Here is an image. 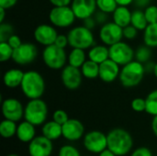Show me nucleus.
Segmentation results:
<instances>
[{
  "label": "nucleus",
  "instance_id": "nucleus-1",
  "mask_svg": "<svg viewBox=\"0 0 157 156\" xmlns=\"http://www.w3.org/2000/svg\"><path fill=\"white\" fill-rule=\"evenodd\" d=\"M108 149L117 156L129 154L133 148V138L131 133L121 128H115L108 134Z\"/></svg>",
  "mask_w": 157,
  "mask_h": 156
},
{
  "label": "nucleus",
  "instance_id": "nucleus-2",
  "mask_svg": "<svg viewBox=\"0 0 157 156\" xmlns=\"http://www.w3.org/2000/svg\"><path fill=\"white\" fill-rule=\"evenodd\" d=\"M22 94L29 100L41 98L44 95L46 85L44 77L37 71L29 70L25 72L23 80L20 85Z\"/></svg>",
  "mask_w": 157,
  "mask_h": 156
},
{
  "label": "nucleus",
  "instance_id": "nucleus-3",
  "mask_svg": "<svg viewBox=\"0 0 157 156\" xmlns=\"http://www.w3.org/2000/svg\"><path fill=\"white\" fill-rule=\"evenodd\" d=\"M144 64L133 60L129 63L121 66L119 80L122 86L126 88L135 87L141 84L145 74Z\"/></svg>",
  "mask_w": 157,
  "mask_h": 156
},
{
  "label": "nucleus",
  "instance_id": "nucleus-4",
  "mask_svg": "<svg viewBox=\"0 0 157 156\" xmlns=\"http://www.w3.org/2000/svg\"><path fill=\"white\" fill-rule=\"evenodd\" d=\"M48 117V106L41 98L29 99L24 108V120L35 126L43 125Z\"/></svg>",
  "mask_w": 157,
  "mask_h": 156
},
{
  "label": "nucleus",
  "instance_id": "nucleus-5",
  "mask_svg": "<svg viewBox=\"0 0 157 156\" xmlns=\"http://www.w3.org/2000/svg\"><path fill=\"white\" fill-rule=\"evenodd\" d=\"M67 37L71 48H78L86 51L96 44L93 30L86 28L84 25L72 28L68 31Z\"/></svg>",
  "mask_w": 157,
  "mask_h": 156
},
{
  "label": "nucleus",
  "instance_id": "nucleus-6",
  "mask_svg": "<svg viewBox=\"0 0 157 156\" xmlns=\"http://www.w3.org/2000/svg\"><path fill=\"white\" fill-rule=\"evenodd\" d=\"M44 64L52 70H62L67 63L65 49L60 48L55 44L44 47L41 52Z\"/></svg>",
  "mask_w": 157,
  "mask_h": 156
},
{
  "label": "nucleus",
  "instance_id": "nucleus-7",
  "mask_svg": "<svg viewBox=\"0 0 157 156\" xmlns=\"http://www.w3.org/2000/svg\"><path fill=\"white\" fill-rule=\"evenodd\" d=\"M48 17L50 23L59 29H66L71 27L76 19L71 6H53L50 10Z\"/></svg>",
  "mask_w": 157,
  "mask_h": 156
},
{
  "label": "nucleus",
  "instance_id": "nucleus-8",
  "mask_svg": "<svg viewBox=\"0 0 157 156\" xmlns=\"http://www.w3.org/2000/svg\"><path fill=\"white\" fill-rule=\"evenodd\" d=\"M85 149L93 154H99L108 149V137L100 131H90L83 137Z\"/></svg>",
  "mask_w": 157,
  "mask_h": 156
},
{
  "label": "nucleus",
  "instance_id": "nucleus-9",
  "mask_svg": "<svg viewBox=\"0 0 157 156\" xmlns=\"http://www.w3.org/2000/svg\"><path fill=\"white\" fill-rule=\"evenodd\" d=\"M109 59L117 63L120 66H123L134 60L135 51L125 41H119L109 47Z\"/></svg>",
  "mask_w": 157,
  "mask_h": 156
},
{
  "label": "nucleus",
  "instance_id": "nucleus-10",
  "mask_svg": "<svg viewBox=\"0 0 157 156\" xmlns=\"http://www.w3.org/2000/svg\"><path fill=\"white\" fill-rule=\"evenodd\" d=\"M38 53V48L34 43L23 42L18 48L14 50L12 61L18 65H28L36 60Z\"/></svg>",
  "mask_w": 157,
  "mask_h": 156
},
{
  "label": "nucleus",
  "instance_id": "nucleus-11",
  "mask_svg": "<svg viewBox=\"0 0 157 156\" xmlns=\"http://www.w3.org/2000/svg\"><path fill=\"white\" fill-rule=\"evenodd\" d=\"M98 37L101 42L107 46H111L123 39V28L113 21H108L100 27Z\"/></svg>",
  "mask_w": 157,
  "mask_h": 156
},
{
  "label": "nucleus",
  "instance_id": "nucleus-12",
  "mask_svg": "<svg viewBox=\"0 0 157 156\" xmlns=\"http://www.w3.org/2000/svg\"><path fill=\"white\" fill-rule=\"evenodd\" d=\"M24 108L22 103L13 97L6 98L2 101L1 109L4 119L13 120L15 122H18L24 118Z\"/></svg>",
  "mask_w": 157,
  "mask_h": 156
},
{
  "label": "nucleus",
  "instance_id": "nucleus-13",
  "mask_svg": "<svg viewBox=\"0 0 157 156\" xmlns=\"http://www.w3.org/2000/svg\"><path fill=\"white\" fill-rule=\"evenodd\" d=\"M83 74L80 68L66 64L61 73V80L63 86L69 90L78 89L83 82Z\"/></svg>",
  "mask_w": 157,
  "mask_h": 156
},
{
  "label": "nucleus",
  "instance_id": "nucleus-14",
  "mask_svg": "<svg viewBox=\"0 0 157 156\" xmlns=\"http://www.w3.org/2000/svg\"><path fill=\"white\" fill-rule=\"evenodd\" d=\"M58 32L55 27L52 24H40L36 27L33 32L34 40L37 43L46 47L54 44Z\"/></svg>",
  "mask_w": 157,
  "mask_h": 156
},
{
  "label": "nucleus",
  "instance_id": "nucleus-15",
  "mask_svg": "<svg viewBox=\"0 0 157 156\" xmlns=\"http://www.w3.org/2000/svg\"><path fill=\"white\" fill-rule=\"evenodd\" d=\"M53 151L52 141L42 134L36 136L29 143L28 152L29 156H51Z\"/></svg>",
  "mask_w": 157,
  "mask_h": 156
},
{
  "label": "nucleus",
  "instance_id": "nucleus-16",
  "mask_svg": "<svg viewBox=\"0 0 157 156\" xmlns=\"http://www.w3.org/2000/svg\"><path fill=\"white\" fill-rule=\"evenodd\" d=\"M71 7L76 18L81 20L93 17L98 10L97 0H73Z\"/></svg>",
  "mask_w": 157,
  "mask_h": 156
},
{
  "label": "nucleus",
  "instance_id": "nucleus-17",
  "mask_svg": "<svg viewBox=\"0 0 157 156\" xmlns=\"http://www.w3.org/2000/svg\"><path fill=\"white\" fill-rule=\"evenodd\" d=\"M63 137L69 142H76L84 137L85 127L83 123L76 119H69L62 125Z\"/></svg>",
  "mask_w": 157,
  "mask_h": 156
},
{
  "label": "nucleus",
  "instance_id": "nucleus-18",
  "mask_svg": "<svg viewBox=\"0 0 157 156\" xmlns=\"http://www.w3.org/2000/svg\"><path fill=\"white\" fill-rule=\"evenodd\" d=\"M121 73V66L112 61L108 59L99 64V79L104 83H112L119 78Z\"/></svg>",
  "mask_w": 157,
  "mask_h": 156
},
{
  "label": "nucleus",
  "instance_id": "nucleus-19",
  "mask_svg": "<svg viewBox=\"0 0 157 156\" xmlns=\"http://www.w3.org/2000/svg\"><path fill=\"white\" fill-rule=\"evenodd\" d=\"M35 127H36L35 125H33L32 123L27 120L21 121L17 125V130L16 134L18 141H20L21 143H29L36 137Z\"/></svg>",
  "mask_w": 157,
  "mask_h": 156
},
{
  "label": "nucleus",
  "instance_id": "nucleus-20",
  "mask_svg": "<svg viewBox=\"0 0 157 156\" xmlns=\"http://www.w3.org/2000/svg\"><path fill=\"white\" fill-rule=\"evenodd\" d=\"M25 72L18 68H12L5 72L3 75V83L7 88H17L20 86Z\"/></svg>",
  "mask_w": 157,
  "mask_h": 156
},
{
  "label": "nucleus",
  "instance_id": "nucleus-21",
  "mask_svg": "<svg viewBox=\"0 0 157 156\" xmlns=\"http://www.w3.org/2000/svg\"><path fill=\"white\" fill-rule=\"evenodd\" d=\"M88 59L100 64L103 62L109 59V49L105 44H95L87 52Z\"/></svg>",
  "mask_w": 157,
  "mask_h": 156
},
{
  "label": "nucleus",
  "instance_id": "nucleus-22",
  "mask_svg": "<svg viewBox=\"0 0 157 156\" xmlns=\"http://www.w3.org/2000/svg\"><path fill=\"white\" fill-rule=\"evenodd\" d=\"M132 12L129 6H118L115 11L112 13V21L121 28H125L131 25Z\"/></svg>",
  "mask_w": 157,
  "mask_h": 156
},
{
  "label": "nucleus",
  "instance_id": "nucleus-23",
  "mask_svg": "<svg viewBox=\"0 0 157 156\" xmlns=\"http://www.w3.org/2000/svg\"><path fill=\"white\" fill-rule=\"evenodd\" d=\"M41 134L51 141H56L63 137V128L62 125L55 122L54 120L47 121L42 125Z\"/></svg>",
  "mask_w": 157,
  "mask_h": 156
},
{
  "label": "nucleus",
  "instance_id": "nucleus-24",
  "mask_svg": "<svg viewBox=\"0 0 157 156\" xmlns=\"http://www.w3.org/2000/svg\"><path fill=\"white\" fill-rule=\"evenodd\" d=\"M86 61V54L85 50L78 48H72L67 56V63L74 67L81 68Z\"/></svg>",
  "mask_w": 157,
  "mask_h": 156
},
{
  "label": "nucleus",
  "instance_id": "nucleus-25",
  "mask_svg": "<svg viewBox=\"0 0 157 156\" xmlns=\"http://www.w3.org/2000/svg\"><path fill=\"white\" fill-rule=\"evenodd\" d=\"M144 44L150 48H157V22L148 24L143 34Z\"/></svg>",
  "mask_w": 157,
  "mask_h": 156
},
{
  "label": "nucleus",
  "instance_id": "nucleus-26",
  "mask_svg": "<svg viewBox=\"0 0 157 156\" xmlns=\"http://www.w3.org/2000/svg\"><path fill=\"white\" fill-rule=\"evenodd\" d=\"M148 21L146 19L144 9L136 8L132 12V21L131 25L136 28L139 31H144L148 26Z\"/></svg>",
  "mask_w": 157,
  "mask_h": 156
},
{
  "label": "nucleus",
  "instance_id": "nucleus-27",
  "mask_svg": "<svg viewBox=\"0 0 157 156\" xmlns=\"http://www.w3.org/2000/svg\"><path fill=\"white\" fill-rule=\"evenodd\" d=\"M80 69L83 76L86 79H96L99 76V64L89 59L85 62Z\"/></svg>",
  "mask_w": 157,
  "mask_h": 156
},
{
  "label": "nucleus",
  "instance_id": "nucleus-28",
  "mask_svg": "<svg viewBox=\"0 0 157 156\" xmlns=\"http://www.w3.org/2000/svg\"><path fill=\"white\" fill-rule=\"evenodd\" d=\"M17 122L4 119L0 123V134L4 139H11L17 134Z\"/></svg>",
  "mask_w": 157,
  "mask_h": 156
},
{
  "label": "nucleus",
  "instance_id": "nucleus-29",
  "mask_svg": "<svg viewBox=\"0 0 157 156\" xmlns=\"http://www.w3.org/2000/svg\"><path fill=\"white\" fill-rule=\"evenodd\" d=\"M146 109L145 112L151 116L157 115V89L151 91L145 97Z\"/></svg>",
  "mask_w": 157,
  "mask_h": 156
},
{
  "label": "nucleus",
  "instance_id": "nucleus-30",
  "mask_svg": "<svg viewBox=\"0 0 157 156\" xmlns=\"http://www.w3.org/2000/svg\"><path fill=\"white\" fill-rule=\"evenodd\" d=\"M152 48L146 46L145 44L138 47L135 51V54H134V60L142 63H145L147 62H149L151 60L152 57Z\"/></svg>",
  "mask_w": 157,
  "mask_h": 156
},
{
  "label": "nucleus",
  "instance_id": "nucleus-31",
  "mask_svg": "<svg viewBox=\"0 0 157 156\" xmlns=\"http://www.w3.org/2000/svg\"><path fill=\"white\" fill-rule=\"evenodd\" d=\"M98 10L105 12L107 14H112L118 7L116 0H97Z\"/></svg>",
  "mask_w": 157,
  "mask_h": 156
},
{
  "label": "nucleus",
  "instance_id": "nucleus-32",
  "mask_svg": "<svg viewBox=\"0 0 157 156\" xmlns=\"http://www.w3.org/2000/svg\"><path fill=\"white\" fill-rule=\"evenodd\" d=\"M14 49L8 44L7 41L0 42V62L6 63L9 60H12Z\"/></svg>",
  "mask_w": 157,
  "mask_h": 156
},
{
  "label": "nucleus",
  "instance_id": "nucleus-33",
  "mask_svg": "<svg viewBox=\"0 0 157 156\" xmlns=\"http://www.w3.org/2000/svg\"><path fill=\"white\" fill-rule=\"evenodd\" d=\"M14 34V27L9 23H0V42L7 41L9 37Z\"/></svg>",
  "mask_w": 157,
  "mask_h": 156
},
{
  "label": "nucleus",
  "instance_id": "nucleus-34",
  "mask_svg": "<svg viewBox=\"0 0 157 156\" xmlns=\"http://www.w3.org/2000/svg\"><path fill=\"white\" fill-rule=\"evenodd\" d=\"M58 156H81V154L76 147L70 144H65L60 148Z\"/></svg>",
  "mask_w": 157,
  "mask_h": 156
},
{
  "label": "nucleus",
  "instance_id": "nucleus-35",
  "mask_svg": "<svg viewBox=\"0 0 157 156\" xmlns=\"http://www.w3.org/2000/svg\"><path fill=\"white\" fill-rule=\"evenodd\" d=\"M146 19L149 24L157 22V5H150L144 9Z\"/></svg>",
  "mask_w": 157,
  "mask_h": 156
},
{
  "label": "nucleus",
  "instance_id": "nucleus-36",
  "mask_svg": "<svg viewBox=\"0 0 157 156\" xmlns=\"http://www.w3.org/2000/svg\"><path fill=\"white\" fill-rule=\"evenodd\" d=\"M131 107L132 108V110H134L135 112H144L146 109V102H145V98H142V97H136L132 101Z\"/></svg>",
  "mask_w": 157,
  "mask_h": 156
},
{
  "label": "nucleus",
  "instance_id": "nucleus-37",
  "mask_svg": "<svg viewBox=\"0 0 157 156\" xmlns=\"http://www.w3.org/2000/svg\"><path fill=\"white\" fill-rule=\"evenodd\" d=\"M68 120H69L68 114L66 113V111H64L63 109H57L52 114V120H54L55 122H57L61 125L64 124Z\"/></svg>",
  "mask_w": 157,
  "mask_h": 156
},
{
  "label": "nucleus",
  "instance_id": "nucleus-38",
  "mask_svg": "<svg viewBox=\"0 0 157 156\" xmlns=\"http://www.w3.org/2000/svg\"><path fill=\"white\" fill-rule=\"evenodd\" d=\"M138 31L139 30L132 25H129L123 28V38L128 40H132L136 39V37L138 36Z\"/></svg>",
  "mask_w": 157,
  "mask_h": 156
},
{
  "label": "nucleus",
  "instance_id": "nucleus-39",
  "mask_svg": "<svg viewBox=\"0 0 157 156\" xmlns=\"http://www.w3.org/2000/svg\"><path fill=\"white\" fill-rule=\"evenodd\" d=\"M130 156H153L151 150L147 147H138L131 153Z\"/></svg>",
  "mask_w": 157,
  "mask_h": 156
},
{
  "label": "nucleus",
  "instance_id": "nucleus-40",
  "mask_svg": "<svg viewBox=\"0 0 157 156\" xmlns=\"http://www.w3.org/2000/svg\"><path fill=\"white\" fill-rule=\"evenodd\" d=\"M54 44L60 48L65 49L67 46H69V40H68V37L67 35L64 34H58L56 40L54 42Z\"/></svg>",
  "mask_w": 157,
  "mask_h": 156
},
{
  "label": "nucleus",
  "instance_id": "nucleus-41",
  "mask_svg": "<svg viewBox=\"0 0 157 156\" xmlns=\"http://www.w3.org/2000/svg\"><path fill=\"white\" fill-rule=\"evenodd\" d=\"M109 14H107V13H105V12H102V11H100V10H98L96 13H95V15H94V17H95V19H96V21H97V23H98V25H104L105 23H107L108 22V19H109V16H108Z\"/></svg>",
  "mask_w": 157,
  "mask_h": 156
},
{
  "label": "nucleus",
  "instance_id": "nucleus-42",
  "mask_svg": "<svg viewBox=\"0 0 157 156\" xmlns=\"http://www.w3.org/2000/svg\"><path fill=\"white\" fill-rule=\"evenodd\" d=\"M7 42H8V44H9L14 50L17 49V48H18V47L23 43L22 40H21V39H20V37H19L18 35L15 34V33L9 37V39L7 40Z\"/></svg>",
  "mask_w": 157,
  "mask_h": 156
},
{
  "label": "nucleus",
  "instance_id": "nucleus-43",
  "mask_svg": "<svg viewBox=\"0 0 157 156\" xmlns=\"http://www.w3.org/2000/svg\"><path fill=\"white\" fill-rule=\"evenodd\" d=\"M83 25H84L86 28H87V29L93 30V29L97 27L98 23H97V21H96L94 16H93V17H87V18L84 19V20H83Z\"/></svg>",
  "mask_w": 157,
  "mask_h": 156
},
{
  "label": "nucleus",
  "instance_id": "nucleus-44",
  "mask_svg": "<svg viewBox=\"0 0 157 156\" xmlns=\"http://www.w3.org/2000/svg\"><path fill=\"white\" fill-rule=\"evenodd\" d=\"M18 0H0V7H3L6 10L14 7Z\"/></svg>",
  "mask_w": 157,
  "mask_h": 156
},
{
  "label": "nucleus",
  "instance_id": "nucleus-45",
  "mask_svg": "<svg viewBox=\"0 0 157 156\" xmlns=\"http://www.w3.org/2000/svg\"><path fill=\"white\" fill-rule=\"evenodd\" d=\"M152 0H134L133 5L136 8L145 9L148 6L151 5Z\"/></svg>",
  "mask_w": 157,
  "mask_h": 156
},
{
  "label": "nucleus",
  "instance_id": "nucleus-46",
  "mask_svg": "<svg viewBox=\"0 0 157 156\" xmlns=\"http://www.w3.org/2000/svg\"><path fill=\"white\" fill-rule=\"evenodd\" d=\"M73 0H49L50 4L52 5V6H70L72 4Z\"/></svg>",
  "mask_w": 157,
  "mask_h": 156
},
{
  "label": "nucleus",
  "instance_id": "nucleus-47",
  "mask_svg": "<svg viewBox=\"0 0 157 156\" xmlns=\"http://www.w3.org/2000/svg\"><path fill=\"white\" fill-rule=\"evenodd\" d=\"M155 63H153L152 61H149V62L145 63H144L145 72H147V73H153L154 72V68H155Z\"/></svg>",
  "mask_w": 157,
  "mask_h": 156
},
{
  "label": "nucleus",
  "instance_id": "nucleus-48",
  "mask_svg": "<svg viewBox=\"0 0 157 156\" xmlns=\"http://www.w3.org/2000/svg\"><path fill=\"white\" fill-rule=\"evenodd\" d=\"M151 128H152V131L155 134V136L157 138V115L154 116L153 120H152V123H151Z\"/></svg>",
  "mask_w": 157,
  "mask_h": 156
},
{
  "label": "nucleus",
  "instance_id": "nucleus-49",
  "mask_svg": "<svg viewBox=\"0 0 157 156\" xmlns=\"http://www.w3.org/2000/svg\"><path fill=\"white\" fill-rule=\"evenodd\" d=\"M118 6H129L133 4L134 0H116Z\"/></svg>",
  "mask_w": 157,
  "mask_h": 156
},
{
  "label": "nucleus",
  "instance_id": "nucleus-50",
  "mask_svg": "<svg viewBox=\"0 0 157 156\" xmlns=\"http://www.w3.org/2000/svg\"><path fill=\"white\" fill-rule=\"evenodd\" d=\"M98 156H117L114 153H112L110 150H109V149H106V150H104L102 153H100L99 154H98Z\"/></svg>",
  "mask_w": 157,
  "mask_h": 156
},
{
  "label": "nucleus",
  "instance_id": "nucleus-51",
  "mask_svg": "<svg viewBox=\"0 0 157 156\" xmlns=\"http://www.w3.org/2000/svg\"><path fill=\"white\" fill-rule=\"evenodd\" d=\"M6 11V9H5L3 7H0V23H3L4 22Z\"/></svg>",
  "mask_w": 157,
  "mask_h": 156
},
{
  "label": "nucleus",
  "instance_id": "nucleus-52",
  "mask_svg": "<svg viewBox=\"0 0 157 156\" xmlns=\"http://www.w3.org/2000/svg\"><path fill=\"white\" fill-rule=\"evenodd\" d=\"M153 74H154V75H155V76L157 78V62L155 63V68H154V72H153Z\"/></svg>",
  "mask_w": 157,
  "mask_h": 156
},
{
  "label": "nucleus",
  "instance_id": "nucleus-53",
  "mask_svg": "<svg viewBox=\"0 0 157 156\" xmlns=\"http://www.w3.org/2000/svg\"><path fill=\"white\" fill-rule=\"evenodd\" d=\"M6 156H19V155H17V154H7Z\"/></svg>",
  "mask_w": 157,
  "mask_h": 156
},
{
  "label": "nucleus",
  "instance_id": "nucleus-54",
  "mask_svg": "<svg viewBox=\"0 0 157 156\" xmlns=\"http://www.w3.org/2000/svg\"><path fill=\"white\" fill-rule=\"evenodd\" d=\"M156 156H157V155H156Z\"/></svg>",
  "mask_w": 157,
  "mask_h": 156
}]
</instances>
